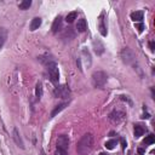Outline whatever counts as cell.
<instances>
[{
	"label": "cell",
	"instance_id": "cell-1",
	"mask_svg": "<svg viewBox=\"0 0 155 155\" xmlns=\"http://www.w3.org/2000/svg\"><path fill=\"white\" fill-rule=\"evenodd\" d=\"M93 144H94V138H93L92 133L84 134L76 145L78 154L79 155H88L91 153V150L93 149Z\"/></svg>",
	"mask_w": 155,
	"mask_h": 155
},
{
	"label": "cell",
	"instance_id": "cell-2",
	"mask_svg": "<svg viewBox=\"0 0 155 155\" xmlns=\"http://www.w3.org/2000/svg\"><path fill=\"white\" fill-rule=\"evenodd\" d=\"M108 81V75L102 71V70H97L92 74V85L94 87H98V88H102Z\"/></svg>",
	"mask_w": 155,
	"mask_h": 155
},
{
	"label": "cell",
	"instance_id": "cell-3",
	"mask_svg": "<svg viewBox=\"0 0 155 155\" xmlns=\"http://www.w3.org/2000/svg\"><path fill=\"white\" fill-rule=\"evenodd\" d=\"M46 69L48 71V79H50V81L53 85H57L58 84V80H59V71H58V67H57L56 62L46 65Z\"/></svg>",
	"mask_w": 155,
	"mask_h": 155
},
{
	"label": "cell",
	"instance_id": "cell-4",
	"mask_svg": "<svg viewBox=\"0 0 155 155\" xmlns=\"http://www.w3.org/2000/svg\"><path fill=\"white\" fill-rule=\"evenodd\" d=\"M53 96L56 98H68L70 96V88L67 85H58L53 90Z\"/></svg>",
	"mask_w": 155,
	"mask_h": 155
},
{
	"label": "cell",
	"instance_id": "cell-5",
	"mask_svg": "<svg viewBox=\"0 0 155 155\" xmlns=\"http://www.w3.org/2000/svg\"><path fill=\"white\" fill-rule=\"evenodd\" d=\"M69 137L67 134H61L58 136V138L56 139V149H62V150H68L69 148Z\"/></svg>",
	"mask_w": 155,
	"mask_h": 155
},
{
	"label": "cell",
	"instance_id": "cell-6",
	"mask_svg": "<svg viewBox=\"0 0 155 155\" xmlns=\"http://www.w3.org/2000/svg\"><path fill=\"white\" fill-rule=\"evenodd\" d=\"M121 58L122 61L126 63V64H131L133 61H134V53L128 48V47H125L122 51H121Z\"/></svg>",
	"mask_w": 155,
	"mask_h": 155
},
{
	"label": "cell",
	"instance_id": "cell-7",
	"mask_svg": "<svg viewBox=\"0 0 155 155\" xmlns=\"http://www.w3.org/2000/svg\"><path fill=\"white\" fill-rule=\"evenodd\" d=\"M109 119H110L113 122H120L121 120L125 119V113H124V111H120V110H113V111L109 114Z\"/></svg>",
	"mask_w": 155,
	"mask_h": 155
},
{
	"label": "cell",
	"instance_id": "cell-8",
	"mask_svg": "<svg viewBox=\"0 0 155 155\" xmlns=\"http://www.w3.org/2000/svg\"><path fill=\"white\" fill-rule=\"evenodd\" d=\"M92 47H93V51H94V53H96V54L101 56V54H103V53H104V45L102 44V41H101V40L94 39V40L92 41Z\"/></svg>",
	"mask_w": 155,
	"mask_h": 155
},
{
	"label": "cell",
	"instance_id": "cell-9",
	"mask_svg": "<svg viewBox=\"0 0 155 155\" xmlns=\"http://www.w3.org/2000/svg\"><path fill=\"white\" fill-rule=\"evenodd\" d=\"M62 22H63V18H62L61 16H57V17L54 18V21H53V23H52V27H51L53 34L58 33V31L62 29Z\"/></svg>",
	"mask_w": 155,
	"mask_h": 155
},
{
	"label": "cell",
	"instance_id": "cell-10",
	"mask_svg": "<svg viewBox=\"0 0 155 155\" xmlns=\"http://www.w3.org/2000/svg\"><path fill=\"white\" fill-rule=\"evenodd\" d=\"M38 59H39V61H40L45 67L54 62V58H53L51 54H42V56H39V57H38Z\"/></svg>",
	"mask_w": 155,
	"mask_h": 155
},
{
	"label": "cell",
	"instance_id": "cell-11",
	"mask_svg": "<svg viewBox=\"0 0 155 155\" xmlns=\"http://www.w3.org/2000/svg\"><path fill=\"white\" fill-rule=\"evenodd\" d=\"M13 140H15V143L19 147V148H22V149H24V143H23V140H22V138H21V136H19V132H18V130L17 128H15L13 130Z\"/></svg>",
	"mask_w": 155,
	"mask_h": 155
},
{
	"label": "cell",
	"instance_id": "cell-12",
	"mask_svg": "<svg viewBox=\"0 0 155 155\" xmlns=\"http://www.w3.org/2000/svg\"><path fill=\"white\" fill-rule=\"evenodd\" d=\"M41 23H42V21H41V18H40V17H34V18L31 19V22H30L29 29H30L31 31H34V30L39 29V27L41 25Z\"/></svg>",
	"mask_w": 155,
	"mask_h": 155
},
{
	"label": "cell",
	"instance_id": "cell-13",
	"mask_svg": "<svg viewBox=\"0 0 155 155\" xmlns=\"http://www.w3.org/2000/svg\"><path fill=\"white\" fill-rule=\"evenodd\" d=\"M76 29H78L79 33H84V31L87 29V23H86V19H85V18H80V19H78Z\"/></svg>",
	"mask_w": 155,
	"mask_h": 155
},
{
	"label": "cell",
	"instance_id": "cell-14",
	"mask_svg": "<svg viewBox=\"0 0 155 155\" xmlns=\"http://www.w3.org/2000/svg\"><path fill=\"white\" fill-rule=\"evenodd\" d=\"M74 36H75V33L71 28H67L62 33V39H64V40H71V39H74Z\"/></svg>",
	"mask_w": 155,
	"mask_h": 155
},
{
	"label": "cell",
	"instance_id": "cell-15",
	"mask_svg": "<svg viewBox=\"0 0 155 155\" xmlns=\"http://www.w3.org/2000/svg\"><path fill=\"white\" fill-rule=\"evenodd\" d=\"M81 54L84 56V61H85V65L86 67H90L91 65V54H90V52H88V50L86 48V47H84L82 50H81Z\"/></svg>",
	"mask_w": 155,
	"mask_h": 155
},
{
	"label": "cell",
	"instance_id": "cell-16",
	"mask_svg": "<svg viewBox=\"0 0 155 155\" xmlns=\"http://www.w3.org/2000/svg\"><path fill=\"white\" fill-rule=\"evenodd\" d=\"M68 105V102H63V103H61V104H58V105H56L54 108H53V110L51 111V117H54L58 113H61L65 107Z\"/></svg>",
	"mask_w": 155,
	"mask_h": 155
},
{
	"label": "cell",
	"instance_id": "cell-17",
	"mask_svg": "<svg viewBox=\"0 0 155 155\" xmlns=\"http://www.w3.org/2000/svg\"><path fill=\"white\" fill-rule=\"evenodd\" d=\"M98 29H99V33L103 35V36H107V27H105V24H104V17H103V15H101V17H99V23H98Z\"/></svg>",
	"mask_w": 155,
	"mask_h": 155
},
{
	"label": "cell",
	"instance_id": "cell-18",
	"mask_svg": "<svg viewBox=\"0 0 155 155\" xmlns=\"http://www.w3.org/2000/svg\"><path fill=\"white\" fill-rule=\"evenodd\" d=\"M131 19L133 22H139L143 23V12L142 11H134L131 13Z\"/></svg>",
	"mask_w": 155,
	"mask_h": 155
},
{
	"label": "cell",
	"instance_id": "cell-19",
	"mask_svg": "<svg viewBox=\"0 0 155 155\" xmlns=\"http://www.w3.org/2000/svg\"><path fill=\"white\" fill-rule=\"evenodd\" d=\"M144 132H145V128H144L142 125H139V124H134L133 133H134V137H136V138H138V137L143 136V133H144Z\"/></svg>",
	"mask_w": 155,
	"mask_h": 155
},
{
	"label": "cell",
	"instance_id": "cell-20",
	"mask_svg": "<svg viewBox=\"0 0 155 155\" xmlns=\"http://www.w3.org/2000/svg\"><path fill=\"white\" fill-rule=\"evenodd\" d=\"M42 93H44V90H42V84L39 81L36 82V86H35V97L38 99H40L42 97Z\"/></svg>",
	"mask_w": 155,
	"mask_h": 155
},
{
	"label": "cell",
	"instance_id": "cell-21",
	"mask_svg": "<svg viewBox=\"0 0 155 155\" xmlns=\"http://www.w3.org/2000/svg\"><path fill=\"white\" fill-rule=\"evenodd\" d=\"M6 39H7V30L5 28H0V48L4 46Z\"/></svg>",
	"mask_w": 155,
	"mask_h": 155
},
{
	"label": "cell",
	"instance_id": "cell-22",
	"mask_svg": "<svg viewBox=\"0 0 155 155\" xmlns=\"http://www.w3.org/2000/svg\"><path fill=\"white\" fill-rule=\"evenodd\" d=\"M76 17H78V12L73 11V12H70V13L67 15V17H65V22H67V23H73V22L76 19Z\"/></svg>",
	"mask_w": 155,
	"mask_h": 155
},
{
	"label": "cell",
	"instance_id": "cell-23",
	"mask_svg": "<svg viewBox=\"0 0 155 155\" xmlns=\"http://www.w3.org/2000/svg\"><path fill=\"white\" fill-rule=\"evenodd\" d=\"M30 6H31V0H23V1L19 2V5H18V7H19L21 10H28Z\"/></svg>",
	"mask_w": 155,
	"mask_h": 155
},
{
	"label": "cell",
	"instance_id": "cell-24",
	"mask_svg": "<svg viewBox=\"0 0 155 155\" xmlns=\"http://www.w3.org/2000/svg\"><path fill=\"white\" fill-rule=\"evenodd\" d=\"M116 143H117V140L116 139H110V140H108L107 143H105V148L107 149H109V150H113L114 148H115V145H116Z\"/></svg>",
	"mask_w": 155,
	"mask_h": 155
},
{
	"label": "cell",
	"instance_id": "cell-25",
	"mask_svg": "<svg viewBox=\"0 0 155 155\" xmlns=\"http://www.w3.org/2000/svg\"><path fill=\"white\" fill-rule=\"evenodd\" d=\"M154 142H155V136H154V134H149V136H147V137L144 138V140H143V143H144V144H148V145L153 144Z\"/></svg>",
	"mask_w": 155,
	"mask_h": 155
},
{
	"label": "cell",
	"instance_id": "cell-26",
	"mask_svg": "<svg viewBox=\"0 0 155 155\" xmlns=\"http://www.w3.org/2000/svg\"><path fill=\"white\" fill-rule=\"evenodd\" d=\"M136 29H138V31L142 33L144 29V24L143 23H136Z\"/></svg>",
	"mask_w": 155,
	"mask_h": 155
},
{
	"label": "cell",
	"instance_id": "cell-27",
	"mask_svg": "<svg viewBox=\"0 0 155 155\" xmlns=\"http://www.w3.org/2000/svg\"><path fill=\"white\" fill-rule=\"evenodd\" d=\"M54 155H68L65 150H62V149H56L54 151Z\"/></svg>",
	"mask_w": 155,
	"mask_h": 155
},
{
	"label": "cell",
	"instance_id": "cell-28",
	"mask_svg": "<svg viewBox=\"0 0 155 155\" xmlns=\"http://www.w3.org/2000/svg\"><path fill=\"white\" fill-rule=\"evenodd\" d=\"M120 143H121V149H122V150H125V149H126V145H127V143H126L125 138H120Z\"/></svg>",
	"mask_w": 155,
	"mask_h": 155
},
{
	"label": "cell",
	"instance_id": "cell-29",
	"mask_svg": "<svg viewBox=\"0 0 155 155\" xmlns=\"http://www.w3.org/2000/svg\"><path fill=\"white\" fill-rule=\"evenodd\" d=\"M149 48H150L151 52H154V50H155V44H154V41H149Z\"/></svg>",
	"mask_w": 155,
	"mask_h": 155
},
{
	"label": "cell",
	"instance_id": "cell-30",
	"mask_svg": "<svg viewBox=\"0 0 155 155\" xmlns=\"http://www.w3.org/2000/svg\"><path fill=\"white\" fill-rule=\"evenodd\" d=\"M138 154H139V155H143V154H144V149L139 148V149H138Z\"/></svg>",
	"mask_w": 155,
	"mask_h": 155
},
{
	"label": "cell",
	"instance_id": "cell-31",
	"mask_svg": "<svg viewBox=\"0 0 155 155\" xmlns=\"http://www.w3.org/2000/svg\"><path fill=\"white\" fill-rule=\"evenodd\" d=\"M151 96H153V98H154V87H151Z\"/></svg>",
	"mask_w": 155,
	"mask_h": 155
},
{
	"label": "cell",
	"instance_id": "cell-32",
	"mask_svg": "<svg viewBox=\"0 0 155 155\" xmlns=\"http://www.w3.org/2000/svg\"><path fill=\"white\" fill-rule=\"evenodd\" d=\"M99 155H108V154H107V153H101Z\"/></svg>",
	"mask_w": 155,
	"mask_h": 155
},
{
	"label": "cell",
	"instance_id": "cell-33",
	"mask_svg": "<svg viewBox=\"0 0 155 155\" xmlns=\"http://www.w3.org/2000/svg\"><path fill=\"white\" fill-rule=\"evenodd\" d=\"M40 155H45V153H44V150H41V153H40Z\"/></svg>",
	"mask_w": 155,
	"mask_h": 155
}]
</instances>
